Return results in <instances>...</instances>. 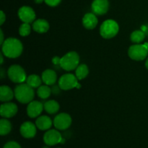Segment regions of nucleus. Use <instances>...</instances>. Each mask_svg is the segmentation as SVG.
<instances>
[{"label":"nucleus","instance_id":"obj_31","mask_svg":"<svg viewBox=\"0 0 148 148\" xmlns=\"http://www.w3.org/2000/svg\"><path fill=\"white\" fill-rule=\"evenodd\" d=\"M0 35H1V38H0V43L1 45H2V43H4V41L5 40H4V33H3L2 30H0Z\"/></svg>","mask_w":148,"mask_h":148},{"label":"nucleus","instance_id":"obj_9","mask_svg":"<svg viewBox=\"0 0 148 148\" xmlns=\"http://www.w3.org/2000/svg\"><path fill=\"white\" fill-rule=\"evenodd\" d=\"M63 137L56 130H49L43 135V142L48 146H53L62 143Z\"/></svg>","mask_w":148,"mask_h":148},{"label":"nucleus","instance_id":"obj_6","mask_svg":"<svg viewBox=\"0 0 148 148\" xmlns=\"http://www.w3.org/2000/svg\"><path fill=\"white\" fill-rule=\"evenodd\" d=\"M128 55L132 59L135 61H143L148 55V49L145 44L136 43L130 47Z\"/></svg>","mask_w":148,"mask_h":148},{"label":"nucleus","instance_id":"obj_21","mask_svg":"<svg viewBox=\"0 0 148 148\" xmlns=\"http://www.w3.org/2000/svg\"><path fill=\"white\" fill-rule=\"evenodd\" d=\"M42 81H43L42 78H40L38 75H35V74L29 75L26 79V82H27V85L33 88V89L39 88L41 85Z\"/></svg>","mask_w":148,"mask_h":148},{"label":"nucleus","instance_id":"obj_34","mask_svg":"<svg viewBox=\"0 0 148 148\" xmlns=\"http://www.w3.org/2000/svg\"><path fill=\"white\" fill-rule=\"evenodd\" d=\"M145 66H146V68H147V69H148V58H147V60H146V62H145Z\"/></svg>","mask_w":148,"mask_h":148},{"label":"nucleus","instance_id":"obj_14","mask_svg":"<svg viewBox=\"0 0 148 148\" xmlns=\"http://www.w3.org/2000/svg\"><path fill=\"white\" fill-rule=\"evenodd\" d=\"M36 125L30 121H25L22 124L20 132L21 135L26 139H31L36 134Z\"/></svg>","mask_w":148,"mask_h":148},{"label":"nucleus","instance_id":"obj_5","mask_svg":"<svg viewBox=\"0 0 148 148\" xmlns=\"http://www.w3.org/2000/svg\"><path fill=\"white\" fill-rule=\"evenodd\" d=\"M7 75L11 81L14 83H23L27 79L25 71L20 65L14 64L9 67Z\"/></svg>","mask_w":148,"mask_h":148},{"label":"nucleus","instance_id":"obj_29","mask_svg":"<svg viewBox=\"0 0 148 148\" xmlns=\"http://www.w3.org/2000/svg\"><path fill=\"white\" fill-rule=\"evenodd\" d=\"M6 20V16L4 14V12L1 11V16H0V25H3V23L5 22Z\"/></svg>","mask_w":148,"mask_h":148},{"label":"nucleus","instance_id":"obj_25","mask_svg":"<svg viewBox=\"0 0 148 148\" xmlns=\"http://www.w3.org/2000/svg\"><path fill=\"white\" fill-rule=\"evenodd\" d=\"M145 38V35L144 32L142 30H135L132 33L131 36H130L132 41L135 43H140L144 40Z\"/></svg>","mask_w":148,"mask_h":148},{"label":"nucleus","instance_id":"obj_30","mask_svg":"<svg viewBox=\"0 0 148 148\" xmlns=\"http://www.w3.org/2000/svg\"><path fill=\"white\" fill-rule=\"evenodd\" d=\"M60 60L61 58H59L58 56H55V57H53V59H52V62H53L54 64L60 65Z\"/></svg>","mask_w":148,"mask_h":148},{"label":"nucleus","instance_id":"obj_4","mask_svg":"<svg viewBox=\"0 0 148 148\" xmlns=\"http://www.w3.org/2000/svg\"><path fill=\"white\" fill-rule=\"evenodd\" d=\"M79 63V54L75 51H69L61 58L60 66L66 71H72L77 69Z\"/></svg>","mask_w":148,"mask_h":148},{"label":"nucleus","instance_id":"obj_27","mask_svg":"<svg viewBox=\"0 0 148 148\" xmlns=\"http://www.w3.org/2000/svg\"><path fill=\"white\" fill-rule=\"evenodd\" d=\"M3 148H21V146H20V145H19V143H17V142L10 141L8 142L7 143H6Z\"/></svg>","mask_w":148,"mask_h":148},{"label":"nucleus","instance_id":"obj_12","mask_svg":"<svg viewBox=\"0 0 148 148\" xmlns=\"http://www.w3.org/2000/svg\"><path fill=\"white\" fill-rule=\"evenodd\" d=\"M18 111L17 106L14 103L6 102L1 105L0 108V114L4 118L9 119L12 118L16 115Z\"/></svg>","mask_w":148,"mask_h":148},{"label":"nucleus","instance_id":"obj_28","mask_svg":"<svg viewBox=\"0 0 148 148\" xmlns=\"http://www.w3.org/2000/svg\"><path fill=\"white\" fill-rule=\"evenodd\" d=\"M62 0H44V2L50 7H56L59 5Z\"/></svg>","mask_w":148,"mask_h":148},{"label":"nucleus","instance_id":"obj_2","mask_svg":"<svg viewBox=\"0 0 148 148\" xmlns=\"http://www.w3.org/2000/svg\"><path fill=\"white\" fill-rule=\"evenodd\" d=\"M14 97L21 103H29L33 101L35 92L33 88L27 83L19 84L14 89Z\"/></svg>","mask_w":148,"mask_h":148},{"label":"nucleus","instance_id":"obj_8","mask_svg":"<svg viewBox=\"0 0 148 148\" xmlns=\"http://www.w3.org/2000/svg\"><path fill=\"white\" fill-rule=\"evenodd\" d=\"M53 123L56 130H65L72 124V118L66 113H61L55 117Z\"/></svg>","mask_w":148,"mask_h":148},{"label":"nucleus","instance_id":"obj_26","mask_svg":"<svg viewBox=\"0 0 148 148\" xmlns=\"http://www.w3.org/2000/svg\"><path fill=\"white\" fill-rule=\"evenodd\" d=\"M30 31H31V27L30 25V23H23L19 28V33L20 36H23V37L29 36Z\"/></svg>","mask_w":148,"mask_h":148},{"label":"nucleus","instance_id":"obj_1","mask_svg":"<svg viewBox=\"0 0 148 148\" xmlns=\"http://www.w3.org/2000/svg\"><path fill=\"white\" fill-rule=\"evenodd\" d=\"M23 51V43L15 38L6 39L1 45V51L4 56L10 59H15L22 54Z\"/></svg>","mask_w":148,"mask_h":148},{"label":"nucleus","instance_id":"obj_35","mask_svg":"<svg viewBox=\"0 0 148 148\" xmlns=\"http://www.w3.org/2000/svg\"><path fill=\"white\" fill-rule=\"evenodd\" d=\"M43 148H49V147H47V146H45V147H43Z\"/></svg>","mask_w":148,"mask_h":148},{"label":"nucleus","instance_id":"obj_18","mask_svg":"<svg viewBox=\"0 0 148 148\" xmlns=\"http://www.w3.org/2000/svg\"><path fill=\"white\" fill-rule=\"evenodd\" d=\"M14 92L7 85H1L0 88V100L1 102H9L13 99Z\"/></svg>","mask_w":148,"mask_h":148},{"label":"nucleus","instance_id":"obj_24","mask_svg":"<svg viewBox=\"0 0 148 148\" xmlns=\"http://www.w3.org/2000/svg\"><path fill=\"white\" fill-rule=\"evenodd\" d=\"M37 94L39 98L42 99H46L51 94V89L49 88V85H40L39 88H38Z\"/></svg>","mask_w":148,"mask_h":148},{"label":"nucleus","instance_id":"obj_3","mask_svg":"<svg viewBox=\"0 0 148 148\" xmlns=\"http://www.w3.org/2000/svg\"><path fill=\"white\" fill-rule=\"evenodd\" d=\"M119 30V26L117 22L114 20H106L101 24L100 34L103 38L111 39L116 36Z\"/></svg>","mask_w":148,"mask_h":148},{"label":"nucleus","instance_id":"obj_15","mask_svg":"<svg viewBox=\"0 0 148 148\" xmlns=\"http://www.w3.org/2000/svg\"><path fill=\"white\" fill-rule=\"evenodd\" d=\"M98 23L96 14L92 13H87L82 18V24L86 29L92 30L97 26Z\"/></svg>","mask_w":148,"mask_h":148},{"label":"nucleus","instance_id":"obj_11","mask_svg":"<svg viewBox=\"0 0 148 148\" xmlns=\"http://www.w3.org/2000/svg\"><path fill=\"white\" fill-rule=\"evenodd\" d=\"M109 8L108 0H94L91 5L92 12L96 15H103Z\"/></svg>","mask_w":148,"mask_h":148},{"label":"nucleus","instance_id":"obj_19","mask_svg":"<svg viewBox=\"0 0 148 148\" xmlns=\"http://www.w3.org/2000/svg\"><path fill=\"white\" fill-rule=\"evenodd\" d=\"M33 29L38 33H45L49 30V24L44 19H38L33 23Z\"/></svg>","mask_w":148,"mask_h":148},{"label":"nucleus","instance_id":"obj_13","mask_svg":"<svg viewBox=\"0 0 148 148\" xmlns=\"http://www.w3.org/2000/svg\"><path fill=\"white\" fill-rule=\"evenodd\" d=\"M44 109V106L38 101H33L29 103L27 107V116L30 118H36L39 116Z\"/></svg>","mask_w":148,"mask_h":148},{"label":"nucleus","instance_id":"obj_20","mask_svg":"<svg viewBox=\"0 0 148 148\" xmlns=\"http://www.w3.org/2000/svg\"><path fill=\"white\" fill-rule=\"evenodd\" d=\"M44 110L49 114H55L59 111V104L54 100L48 101L43 104Z\"/></svg>","mask_w":148,"mask_h":148},{"label":"nucleus","instance_id":"obj_36","mask_svg":"<svg viewBox=\"0 0 148 148\" xmlns=\"http://www.w3.org/2000/svg\"><path fill=\"white\" fill-rule=\"evenodd\" d=\"M57 148H61V147H57Z\"/></svg>","mask_w":148,"mask_h":148},{"label":"nucleus","instance_id":"obj_16","mask_svg":"<svg viewBox=\"0 0 148 148\" xmlns=\"http://www.w3.org/2000/svg\"><path fill=\"white\" fill-rule=\"evenodd\" d=\"M36 125L38 129L42 131L49 130L52 126V121L47 116H40L36 121Z\"/></svg>","mask_w":148,"mask_h":148},{"label":"nucleus","instance_id":"obj_32","mask_svg":"<svg viewBox=\"0 0 148 148\" xmlns=\"http://www.w3.org/2000/svg\"><path fill=\"white\" fill-rule=\"evenodd\" d=\"M35 2L37 3V4H40V3H42L43 1H44V0H34Z\"/></svg>","mask_w":148,"mask_h":148},{"label":"nucleus","instance_id":"obj_17","mask_svg":"<svg viewBox=\"0 0 148 148\" xmlns=\"http://www.w3.org/2000/svg\"><path fill=\"white\" fill-rule=\"evenodd\" d=\"M42 80L44 82L45 85H54L57 79L56 73L52 69H46L42 73Z\"/></svg>","mask_w":148,"mask_h":148},{"label":"nucleus","instance_id":"obj_23","mask_svg":"<svg viewBox=\"0 0 148 148\" xmlns=\"http://www.w3.org/2000/svg\"><path fill=\"white\" fill-rule=\"evenodd\" d=\"M89 74V69L86 64H79L75 70V75L79 80L83 79Z\"/></svg>","mask_w":148,"mask_h":148},{"label":"nucleus","instance_id":"obj_33","mask_svg":"<svg viewBox=\"0 0 148 148\" xmlns=\"http://www.w3.org/2000/svg\"><path fill=\"white\" fill-rule=\"evenodd\" d=\"M0 58H1V64H3V55H2V53H1Z\"/></svg>","mask_w":148,"mask_h":148},{"label":"nucleus","instance_id":"obj_22","mask_svg":"<svg viewBox=\"0 0 148 148\" xmlns=\"http://www.w3.org/2000/svg\"><path fill=\"white\" fill-rule=\"evenodd\" d=\"M12 130V124L7 119H1L0 120V134L4 136L8 134Z\"/></svg>","mask_w":148,"mask_h":148},{"label":"nucleus","instance_id":"obj_10","mask_svg":"<svg viewBox=\"0 0 148 148\" xmlns=\"http://www.w3.org/2000/svg\"><path fill=\"white\" fill-rule=\"evenodd\" d=\"M18 17L23 23H31L35 21L36 12L30 7L23 6L18 10Z\"/></svg>","mask_w":148,"mask_h":148},{"label":"nucleus","instance_id":"obj_7","mask_svg":"<svg viewBox=\"0 0 148 148\" xmlns=\"http://www.w3.org/2000/svg\"><path fill=\"white\" fill-rule=\"evenodd\" d=\"M78 80L76 75L73 74H65L59 79V87L63 90H69L76 88L78 85Z\"/></svg>","mask_w":148,"mask_h":148}]
</instances>
